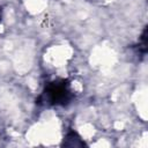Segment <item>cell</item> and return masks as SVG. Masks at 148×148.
Listing matches in <instances>:
<instances>
[{"label":"cell","instance_id":"1","mask_svg":"<svg viewBox=\"0 0 148 148\" xmlns=\"http://www.w3.org/2000/svg\"><path fill=\"white\" fill-rule=\"evenodd\" d=\"M73 98V92L67 80L59 79L46 83L40 99L45 105H66Z\"/></svg>","mask_w":148,"mask_h":148},{"label":"cell","instance_id":"2","mask_svg":"<svg viewBox=\"0 0 148 148\" xmlns=\"http://www.w3.org/2000/svg\"><path fill=\"white\" fill-rule=\"evenodd\" d=\"M0 20H1V13H0Z\"/></svg>","mask_w":148,"mask_h":148}]
</instances>
